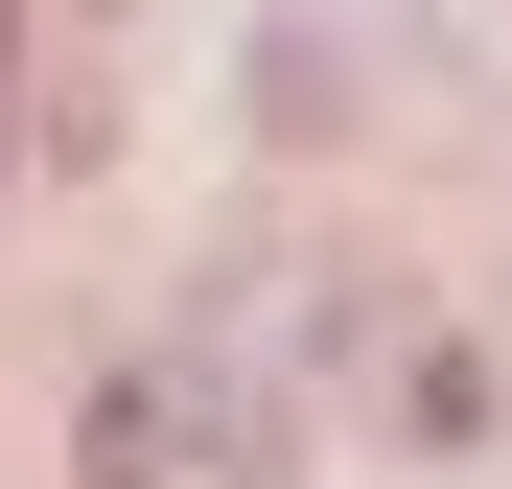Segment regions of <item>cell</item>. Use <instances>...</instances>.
<instances>
[{
	"label": "cell",
	"instance_id": "cell-1",
	"mask_svg": "<svg viewBox=\"0 0 512 489\" xmlns=\"http://www.w3.org/2000/svg\"><path fill=\"white\" fill-rule=\"evenodd\" d=\"M373 350V443H489V350L466 326H350Z\"/></svg>",
	"mask_w": 512,
	"mask_h": 489
},
{
	"label": "cell",
	"instance_id": "cell-2",
	"mask_svg": "<svg viewBox=\"0 0 512 489\" xmlns=\"http://www.w3.org/2000/svg\"><path fill=\"white\" fill-rule=\"evenodd\" d=\"M24 70H47V0H0V187H24Z\"/></svg>",
	"mask_w": 512,
	"mask_h": 489
}]
</instances>
